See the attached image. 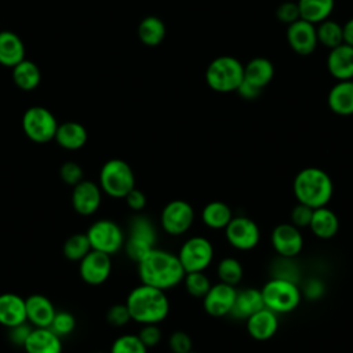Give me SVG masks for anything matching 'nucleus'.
I'll return each mask as SVG.
<instances>
[{"instance_id":"f257e3e1","label":"nucleus","mask_w":353,"mask_h":353,"mask_svg":"<svg viewBox=\"0 0 353 353\" xmlns=\"http://www.w3.org/2000/svg\"><path fill=\"white\" fill-rule=\"evenodd\" d=\"M137 268L141 283L163 291L182 284L185 277V269L178 255L160 247H154L143 255L137 262Z\"/></svg>"},{"instance_id":"f03ea898","label":"nucleus","mask_w":353,"mask_h":353,"mask_svg":"<svg viewBox=\"0 0 353 353\" xmlns=\"http://www.w3.org/2000/svg\"><path fill=\"white\" fill-rule=\"evenodd\" d=\"M131 320L138 324H159L170 313V299L165 291L143 284L134 287L125 299Z\"/></svg>"},{"instance_id":"7ed1b4c3","label":"nucleus","mask_w":353,"mask_h":353,"mask_svg":"<svg viewBox=\"0 0 353 353\" xmlns=\"http://www.w3.org/2000/svg\"><path fill=\"white\" fill-rule=\"evenodd\" d=\"M292 192L298 203L314 210L330 203L334 194V183L327 171L319 167H306L295 175Z\"/></svg>"},{"instance_id":"20e7f679","label":"nucleus","mask_w":353,"mask_h":353,"mask_svg":"<svg viewBox=\"0 0 353 353\" xmlns=\"http://www.w3.org/2000/svg\"><path fill=\"white\" fill-rule=\"evenodd\" d=\"M244 79V65L232 55L214 58L205 69L207 85L215 92H233Z\"/></svg>"},{"instance_id":"39448f33","label":"nucleus","mask_w":353,"mask_h":353,"mask_svg":"<svg viewBox=\"0 0 353 353\" xmlns=\"http://www.w3.org/2000/svg\"><path fill=\"white\" fill-rule=\"evenodd\" d=\"M265 307L277 314H285L295 310L302 299V291L292 280L272 277L261 288Z\"/></svg>"},{"instance_id":"423d86ee","label":"nucleus","mask_w":353,"mask_h":353,"mask_svg":"<svg viewBox=\"0 0 353 353\" xmlns=\"http://www.w3.org/2000/svg\"><path fill=\"white\" fill-rule=\"evenodd\" d=\"M98 185L106 196L124 199L135 188V175L125 160L110 159L101 167Z\"/></svg>"},{"instance_id":"0eeeda50","label":"nucleus","mask_w":353,"mask_h":353,"mask_svg":"<svg viewBox=\"0 0 353 353\" xmlns=\"http://www.w3.org/2000/svg\"><path fill=\"white\" fill-rule=\"evenodd\" d=\"M156 237L157 233L153 222L148 216L138 214L130 221L128 234L123 248L131 261L138 262L143 255L156 247Z\"/></svg>"},{"instance_id":"6e6552de","label":"nucleus","mask_w":353,"mask_h":353,"mask_svg":"<svg viewBox=\"0 0 353 353\" xmlns=\"http://www.w3.org/2000/svg\"><path fill=\"white\" fill-rule=\"evenodd\" d=\"M185 273L204 272L214 261L215 250L212 243L204 236H192L186 239L176 252Z\"/></svg>"},{"instance_id":"1a4fd4ad","label":"nucleus","mask_w":353,"mask_h":353,"mask_svg":"<svg viewBox=\"0 0 353 353\" xmlns=\"http://www.w3.org/2000/svg\"><path fill=\"white\" fill-rule=\"evenodd\" d=\"M91 250L113 255L124 247L125 234L120 225L112 219H98L85 232Z\"/></svg>"},{"instance_id":"9d476101","label":"nucleus","mask_w":353,"mask_h":353,"mask_svg":"<svg viewBox=\"0 0 353 353\" xmlns=\"http://www.w3.org/2000/svg\"><path fill=\"white\" fill-rule=\"evenodd\" d=\"M22 128L30 141L46 143L54 139L58 121L48 109L43 106H32L26 109L22 116Z\"/></svg>"},{"instance_id":"9b49d317","label":"nucleus","mask_w":353,"mask_h":353,"mask_svg":"<svg viewBox=\"0 0 353 353\" xmlns=\"http://www.w3.org/2000/svg\"><path fill=\"white\" fill-rule=\"evenodd\" d=\"M196 212L193 205L182 199L168 201L160 214L161 229L170 236L185 234L194 223Z\"/></svg>"},{"instance_id":"f8f14e48","label":"nucleus","mask_w":353,"mask_h":353,"mask_svg":"<svg viewBox=\"0 0 353 353\" xmlns=\"http://www.w3.org/2000/svg\"><path fill=\"white\" fill-rule=\"evenodd\" d=\"M223 232L226 241L237 251H251L261 240L258 223L245 215H233Z\"/></svg>"},{"instance_id":"ddd939ff","label":"nucleus","mask_w":353,"mask_h":353,"mask_svg":"<svg viewBox=\"0 0 353 353\" xmlns=\"http://www.w3.org/2000/svg\"><path fill=\"white\" fill-rule=\"evenodd\" d=\"M270 243L274 252L280 258H295L303 248L302 229L294 226L291 222H283L273 228Z\"/></svg>"},{"instance_id":"4468645a","label":"nucleus","mask_w":353,"mask_h":353,"mask_svg":"<svg viewBox=\"0 0 353 353\" xmlns=\"http://www.w3.org/2000/svg\"><path fill=\"white\" fill-rule=\"evenodd\" d=\"M237 290L225 283H215L210 287L208 292L201 298L205 313L211 317H225L230 314L234 305Z\"/></svg>"},{"instance_id":"2eb2a0df","label":"nucleus","mask_w":353,"mask_h":353,"mask_svg":"<svg viewBox=\"0 0 353 353\" xmlns=\"http://www.w3.org/2000/svg\"><path fill=\"white\" fill-rule=\"evenodd\" d=\"M79 273L81 280L90 285L103 284L112 273L110 255L91 250L79 262Z\"/></svg>"},{"instance_id":"dca6fc26","label":"nucleus","mask_w":353,"mask_h":353,"mask_svg":"<svg viewBox=\"0 0 353 353\" xmlns=\"http://www.w3.org/2000/svg\"><path fill=\"white\" fill-rule=\"evenodd\" d=\"M72 207L73 210L83 215L88 216L98 211L102 203V190L99 185L90 179H83L72 188Z\"/></svg>"},{"instance_id":"f3484780","label":"nucleus","mask_w":353,"mask_h":353,"mask_svg":"<svg viewBox=\"0 0 353 353\" xmlns=\"http://www.w3.org/2000/svg\"><path fill=\"white\" fill-rule=\"evenodd\" d=\"M287 43L298 55H310L319 44L316 25L305 19H298L287 25Z\"/></svg>"},{"instance_id":"a211bd4d","label":"nucleus","mask_w":353,"mask_h":353,"mask_svg":"<svg viewBox=\"0 0 353 353\" xmlns=\"http://www.w3.org/2000/svg\"><path fill=\"white\" fill-rule=\"evenodd\" d=\"M279 314L265 306L245 320L248 335L258 342H265L273 338L279 331Z\"/></svg>"},{"instance_id":"6ab92c4d","label":"nucleus","mask_w":353,"mask_h":353,"mask_svg":"<svg viewBox=\"0 0 353 353\" xmlns=\"http://www.w3.org/2000/svg\"><path fill=\"white\" fill-rule=\"evenodd\" d=\"M22 347L26 353H62V338L50 327H33Z\"/></svg>"},{"instance_id":"aec40b11","label":"nucleus","mask_w":353,"mask_h":353,"mask_svg":"<svg viewBox=\"0 0 353 353\" xmlns=\"http://www.w3.org/2000/svg\"><path fill=\"white\" fill-rule=\"evenodd\" d=\"M26 321L33 327H50L57 312L54 303L43 294H32L25 298Z\"/></svg>"},{"instance_id":"412c9836","label":"nucleus","mask_w":353,"mask_h":353,"mask_svg":"<svg viewBox=\"0 0 353 353\" xmlns=\"http://www.w3.org/2000/svg\"><path fill=\"white\" fill-rule=\"evenodd\" d=\"M327 69L338 81L353 80V47L342 43L331 48L327 57Z\"/></svg>"},{"instance_id":"4be33fe9","label":"nucleus","mask_w":353,"mask_h":353,"mask_svg":"<svg viewBox=\"0 0 353 353\" xmlns=\"http://www.w3.org/2000/svg\"><path fill=\"white\" fill-rule=\"evenodd\" d=\"M26 321L25 298L15 292L0 294V324L6 328Z\"/></svg>"},{"instance_id":"5701e85b","label":"nucleus","mask_w":353,"mask_h":353,"mask_svg":"<svg viewBox=\"0 0 353 353\" xmlns=\"http://www.w3.org/2000/svg\"><path fill=\"white\" fill-rule=\"evenodd\" d=\"M307 229L317 239L330 240V239L335 237L338 230H339V218L327 205L314 208Z\"/></svg>"},{"instance_id":"b1692460","label":"nucleus","mask_w":353,"mask_h":353,"mask_svg":"<svg viewBox=\"0 0 353 353\" xmlns=\"http://www.w3.org/2000/svg\"><path fill=\"white\" fill-rule=\"evenodd\" d=\"M328 108L339 116L353 114V80H339L328 92Z\"/></svg>"},{"instance_id":"393cba45","label":"nucleus","mask_w":353,"mask_h":353,"mask_svg":"<svg viewBox=\"0 0 353 353\" xmlns=\"http://www.w3.org/2000/svg\"><path fill=\"white\" fill-rule=\"evenodd\" d=\"M263 299H262V292L259 288L255 287H248L237 291L234 305L232 307L230 316L234 319L240 320H247L251 314L262 309Z\"/></svg>"},{"instance_id":"a878e982","label":"nucleus","mask_w":353,"mask_h":353,"mask_svg":"<svg viewBox=\"0 0 353 353\" xmlns=\"http://www.w3.org/2000/svg\"><path fill=\"white\" fill-rule=\"evenodd\" d=\"M54 139L61 148L66 150H77L85 145L88 134L83 124L77 121H66L58 124Z\"/></svg>"},{"instance_id":"bb28decb","label":"nucleus","mask_w":353,"mask_h":353,"mask_svg":"<svg viewBox=\"0 0 353 353\" xmlns=\"http://www.w3.org/2000/svg\"><path fill=\"white\" fill-rule=\"evenodd\" d=\"M25 59V46L21 37L11 30H0V63L14 68Z\"/></svg>"},{"instance_id":"cd10ccee","label":"nucleus","mask_w":353,"mask_h":353,"mask_svg":"<svg viewBox=\"0 0 353 353\" xmlns=\"http://www.w3.org/2000/svg\"><path fill=\"white\" fill-rule=\"evenodd\" d=\"M274 76V66L265 57H255L244 65V80L263 90Z\"/></svg>"},{"instance_id":"c85d7f7f","label":"nucleus","mask_w":353,"mask_h":353,"mask_svg":"<svg viewBox=\"0 0 353 353\" xmlns=\"http://www.w3.org/2000/svg\"><path fill=\"white\" fill-rule=\"evenodd\" d=\"M200 216L208 229L223 230L233 218V211L225 201L214 200L203 207Z\"/></svg>"},{"instance_id":"c756f323","label":"nucleus","mask_w":353,"mask_h":353,"mask_svg":"<svg viewBox=\"0 0 353 353\" xmlns=\"http://www.w3.org/2000/svg\"><path fill=\"white\" fill-rule=\"evenodd\" d=\"M301 19H305L313 25H317L331 15L335 0H298Z\"/></svg>"},{"instance_id":"7c9ffc66","label":"nucleus","mask_w":353,"mask_h":353,"mask_svg":"<svg viewBox=\"0 0 353 353\" xmlns=\"http://www.w3.org/2000/svg\"><path fill=\"white\" fill-rule=\"evenodd\" d=\"M138 37L148 47H156L165 37V25L157 17H146L138 25Z\"/></svg>"},{"instance_id":"2f4dec72","label":"nucleus","mask_w":353,"mask_h":353,"mask_svg":"<svg viewBox=\"0 0 353 353\" xmlns=\"http://www.w3.org/2000/svg\"><path fill=\"white\" fill-rule=\"evenodd\" d=\"M40 70L32 61L23 59L12 68L14 83L23 91L34 90L40 83Z\"/></svg>"},{"instance_id":"473e14b6","label":"nucleus","mask_w":353,"mask_h":353,"mask_svg":"<svg viewBox=\"0 0 353 353\" xmlns=\"http://www.w3.org/2000/svg\"><path fill=\"white\" fill-rule=\"evenodd\" d=\"M216 276L221 283L236 287L244 276L241 262L234 256H223L216 265Z\"/></svg>"},{"instance_id":"72a5a7b5","label":"nucleus","mask_w":353,"mask_h":353,"mask_svg":"<svg viewBox=\"0 0 353 353\" xmlns=\"http://www.w3.org/2000/svg\"><path fill=\"white\" fill-rule=\"evenodd\" d=\"M317 33V41L319 44L327 47V48H335L336 46L343 43V29L342 25H339L335 21L325 19L316 26Z\"/></svg>"},{"instance_id":"f704fd0d","label":"nucleus","mask_w":353,"mask_h":353,"mask_svg":"<svg viewBox=\"0 0 353 353\" xmlns=\"http://www.w3.org/2000/svg\"><path fill=\"white\" fill-rule=\"evenodd\" d=\"M90 251L91 245L85 233H73L62 245V254L70 262H80Z\"/></svg>"},{"instance_id":"c9c22d12","label":"nucleus","mask_w":353,"mask_h":353,"mask_svg":"<svg viewBox=\"0 0 353 353\" xmlns=\"http://www.w3.org/2000/svg\"><path fill=\"white\" fill-rule=\"evenodd\" d=\"M182 284L190 296L200 298V299L208 292L210 287L212 285L210 277L204 272L185 273Z\"/></svg>"},{"instance_id":"e433bc0d","label":"nucleus","mask_w":353,"mask_h":353,"mask_svg":"<svg viewBox=\"0 0 353 353\" xmlns=\"http://www.w3.org/2000/svg\"><path fill=\"white\" fill-rule=\"evenodd\" d=\"M148 350L137 334H123L113 341L109 353H148Z\"/></svg>"},{"instance_id":"4c0bfd02","label":"nucleus","mask_w":353,"mask_h":353,"mask_svg":"<svg viewBox=\"0 0 353 353\" xmlns=\"http://www.w3.org/2000/svg\"><path fill=\"white\" fill-rule=\"evenodd\" d=\"M50 328L61 338L66 336L72 334L76 328V317L68 310H57L50 324Z\"/></svg>"},{"instance_id":"58836bf2","label":"nucleus","mask_w":353,"mask_h":353,"mask_svg":"<svg viewBox=\"0 0 353 353\" xmlns=\"http://www.w3.org/2000/svg\"><path fill=\"white\" fill-rule=\"evenodd\" d=\"M106 321L112 327H124L131 321V316L128 312V307L124 303H114L112 305L106 312Z\"/></svg>"},{"instance_id":"ea45409f","label":"nucleus","mask_w":353,"mask_h":353,"mask_svg":"<svg viewBox=\"0 0 353 353\" xmlns=\"http://www.w3.org/2000/svg\"><path fill=\"white\" fill-rule=\"evenodd\" d=\"M59 176H61L63 183H66V185H69L72 188L84 179V174H83L81 165L74 163V161L63 163L61 165V168H59Z\"/></svg>"},{"instance_id":"a19ab883","label":"nucleus","mask_w":353,"mask_h":353,"mask_svg":"<svg viewBox=\"0 0 353 353\" xmlns=\"http://www.w3.org/2000/svg\"><path fill=\"white\" fill-rule=\"evenodd\" d=\"M168 347L172 353H188L193 350V341L188 332L178 330L168 336Z\"/></svg>"},{"instance_id":"79ce46f5","label":"nucleus","mask_w":353,"mask_h":353,"mask_svg":"<svg viewBox=\"0 0 353 353\" xmlns=\"http://www.w3.org/2000/svg\"><path fill=\"white\" fill-rule=\"evenodd\" d=\"M312 214H313V208L306 205V204H302V203H296L291 212H290V222L299 228V229H305V228H309V223H310V219H312Z\"/></svg>"},{"instance_id":"37998d69","label":"nucleus","mask_w":353,"mask_h":353,"mask_svg":"<svg viewBox=\"0 0 353 353\" xmlns=\"http://www.w3.org/2000/svg\"><path fill=\"white\" fill-rule=\"evenodd\" d=\"M137 335L139 336L142 343L148 349H150V347H154L156 345L160 343L163 332H161L159 324H143Z\"/></svg>"},{"instance_id":"c03bdc74","label":"nucleus","mask_w":353,"mask_h":353,"mask_svg":"<svg viewBox=\"0 0 353 353\" xmlns=\"http://www.w3.org/2000/svg\"><path fill=\"white\" fill-rule=\"evenodd\" d=\"M276 18L280 22L285 23V25H290V23L301 19L298 3H294V1H284V3H281L276 8Z\"/></svg>"},{"instance_id":"a18cd8bd","label":"nucleus","mask_w":353,"mask_h":353,"mask_svg":"<svg viewBox=\"0 0 353 353\" xmlns=\"http://www.w3.org/2000/svg\"><path fill=\"white\" fill-rule=\"evenodd\" d=\"M32 328H33V325L29 324L28 321L21 323V324H18V325H15V327L8 328V336H10L11 342H12L14 345H17V346H23V343H25V341L28 339V336H29Z\"/></svg>"},{"instance_id":"49530a36","label":"nucleus","mask_w":353,"mask_h":353,"mask_svg":"<svg viewBox=\"0 0 353 353\" xmlns=\"http://www.w3.org/2000/svg\"><path fill=\"white\" fill-rule=\"evenodd\" d=\"M124 200H125L127 207H128L131 211H134V212H141V211L146 207V201H148L146 194H145L141 189H138V188H134V189L124 197Z\"/></svg>"},{"instance_id":"de8ad7c7","label":"nucleus","mask_w":353,"mask_h":353,"mask_svg":"<svg viewBox=\"0 0 353 353\" xmlns=\"http://www.w3.org/2000/svg\"><path fill=\"white\" fill-rule=\"evenodd\" d=\"M324 292V284L321 280L319 279H310L305 283V287H303V292L302 295L307 296L309 299H317L323 295Z\"/></svg>"},{"instance_id":"09e8293b","label":"nucleus","mask_w":353,"mask_h":353,"mask_svg":"<svg viewBox=\"0 0 353 353\" xmlns=\"http://www.w3.org/2000/svg\"><path fill=\"white\" fill-rule=\"evenodd\" d=\"M236 92H237L243 99L254 101V99H256V98L261 95L262 90H261L259 87H256V85H254V84H251V83H248V81H245V80L243 79V81L240 83V85H239L237 90H236Z\"/></svg>"},{"instance_id":"8fccbe9b","label":"nucleus","mask_w":353,"mask_h":353,"mask_svg":"<svg viewBox=\"0 0 353 353\" xmlns=\"http://www.w3.org/2000/svg\"><path fill=\"white\" fill-rule=\"evenodd\" d=\"M343 29V43L353 47V18H350L345 25H342Z\"/></svg>"},{"instance_id":"3c124183","label":"nucleus","mask_w":353,"mask_h":353,"mask_svg":"<svg viewBox=\"0 0 353 353\" xmlns=\"http://www.w3.org/2000/svg\"><path fill=\"white\" fill-rule=\"evenodd\" d=\"M188 353H200V352H196V350H190V352H188Z\"/></svg>"},{"instance_id":"603ef678","label":"nucleus","mask_w":353,"mask_h":353,"mask_svg":"<svg viewBox=\"0 0 353 353\" xmlns=\"http://www.w3.org/2000/svg\"><path fill=\"white\" fill-rule=\"evenodd\" d=\"M94 353H108V352H94Z\"/></svg>"}]
</instances>
